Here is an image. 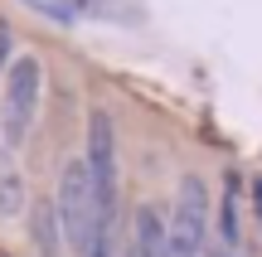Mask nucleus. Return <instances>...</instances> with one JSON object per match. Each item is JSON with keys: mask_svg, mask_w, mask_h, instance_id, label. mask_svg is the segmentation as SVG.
<instances>
[{"mask_svg": "<svg viewBox=\"0 0 262 257\" xmlns=\"http://www.w3.org/2000/svg\"><path fill=\"white\" fill-rule=\"evenodd\" d=\"M54 209H58V223H63L68 248H73L78 257H88L93 238H97L102 228H112V219H107V214H102V204H97L93 170H88V160H83V155H78V160H68L63 170H58Z\"/></svg>", "mask_w": 262, "mask_h": 257, "instance_id": "1", "label": "nucleus"}, {"mask_svg": "<svg viewBox=\"0 0 262 257\" xmlns=\"http://www.w3.org/2000/svg\"><path fill=\"white\" fill-rule=\"evenodd\" d=\"M39 97H44V63L34 54H19L5 68V92H0V136L10 146H25V136L34 131Z\"/></svg>", "mask_w": 262, "mask_h": 257, "instance_id": "2", "label": "nucleus"}, {"mask_svg": "<svg viewBox=\"0 0 262 257\" xmlns=\"http://www.w3.org/2000/svg\"><path fill=\"white\" fill-rule=\"evenodd\" d=\"M170 257H199L209 238V184L199 175H185L170 209Z\"/></svg>", "mask_w": 262, "mask_h": 257, "instance_id": "3", "label": "nucleus"}, {"mask_svg": "<svg viewBox=\"0 0 262 257\" xmlns=\"http://www.w3.org/2000/svg\"><path fill=\"white\" fill-rule=\"evenodd\" d=\"M88 170H93V190H97V204H102V214L112 219L117 209V126L112 116L97 107L93 116H88Z\"/></svg>", "mask_w": 262, "mask_h": 257, "instance_id": "4", "label": "nucleus"}, {"mask_svg": "<svg viewBox=\"0 0 262 257\" xmlns=\"http://www.w3.org/2000/svg\"><path fill=\"white\" fill-rule=\"evenodd\" d=\"M131 252L136 257H170V223L156 204H141L131 214Z\"/></svg>", "mask_w": 262, "mask_h": 257, "instance_id": "5", "label": "nucleus"}, {"mask_svg": "<svg viewBox=\"0 0 262 257\" xmlns=\"http://www.w3.org/2000/svg\"><path fill=\"white\" fill-rule=\"evenodd\" d=\"M29 209V190H25V170L15 160V146L0 136V219H19Z\"/></svg>", "mask_w": 262, "mask_h": 257, "instance_id": "6", "label": "nucleus"}, {"mask_svg": "<svg viewBox=\"0 0 262 257\" xmlns=\"http://www.w3.org/2000/svg\"><path fill=\"white\" fill-rule=\"evenodd\" d=\"M29 243H34V252H39V257H63L68 238H63V223H58L54 199L34 204V214H29Z\"/></svg>", "mask_w": 262, "mask_h": 257, "instance_id": "7", "label": "nucleus"}, {"mask_svg": "<svg viewBox=\"0 0 262 257\" xmlns=\"http://www.w3.org/2000/svg\"><path fill=\"white\" fill-rule=\"evenodd\" d=\"M19 5L39 10V15L58 19V25H73V19H83V15H88V5H83V0H19Z\"/></svg>", "mask_w": 262, "mask_h": 257, "instance_id": "8", "label": "nucleus"}, {"mask_svg": "<svg viewBox=\"0 0 262 257\" xmlns=\"http://www.w3.org/2000/svg\"><path fill=\"white\" fill-rule=\"evenodd\" d=\"M219 238H224V248H238V199H233V180H228L224 204H219Z\"/></svg>", "mask_w": 262, "mask_h": 257, "instance_id": "9", "label": "nucleus"}, {"mask_svg": "<svg viewBox=\"0 0 262 257\" xmlns=\"http://www.w3.org/2000/svg\"><path fill=\"white\" fill-rule=\"evenodd\" d=\"M10 54H15V34H10V25L0 19V68H10V63H15Z\"/></svg>", "mask_w": 262, "mask_h": 257, "instance_id": "10", "label": "nucleus"}, {"mask_svg": "<svg viewBox=\"0 0 262 257\" xmlns=\"http://www.w3.org/2000/svg\"><path fill=\"white\" fill-rule=\"evenodd\" d=\"M88 257H112V228H102L93 238V248H88Z\"/></svg>", "mask_w": 262, "mask_h": 257, "instance_id": "11", "label": "nucleus"}, {"mask_svg": "<svg viewBox=\"0 0 262 257\" xmlns=\"http://www.w3.org/2000/svg\"><path fill=\"white\" fill-rule=\"evenodd\" d=\"M257 209H262V184H257Z\"/></svg>", "mask_w": 262, "mask_h": 257, "instance_id": "12", "label": "nucleus"}, {"mask_svg": "<svg viewBox=\"0 0 262 257\" xmlns=\"http://www.w3.org/2000/svg\"><path fill=\"white\" fill-rule=\"evenodd\" d=\"M126 257H136V252H131V248H126Z\"/></svg>", "mask_w": 262, "mask_h": 257, "instance_id": "13", "label": "nucleus"}]
</instances>
